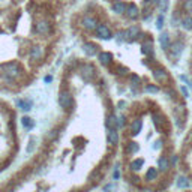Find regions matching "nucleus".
Masks as SVG:
<instances>
[{
  "instance_id": "9b49d317",
  "label": "nucleus",
  "mask_w": 192,
  "mask_h": 192,
  "mask_svg": "<svg viewBox=\"0 0 192 192\" xmlns=\"http://www.w3.org/2000/svg\"><path fill=\"white\" fill-rule=\"evenodd\" d=\"M83 26H84L86 29H89V30H93V29H96V21H95L93 18H90V17H84Z\"/></svg>"
},
{
  "instance_id": "ddd939ff",
  "label": "nucleus",
  "mask_w": 192,
  "mask_h": 192,
  "mask_svg": "<svg viewBox=\"0 0 192 192\" xmlns=\"http://www.w3.org/2000/svg\"><path fill=\"white\" fill-rule=\"evenodd\" d=\"M30 57H32L33 60L41 59V57H42V48H41V47H33L32 51H30Z\"/></svg>"
},
{
  "instance_id": "c756f323",
  "label": "nucleus",
  "mask_w": 192,
  "mask_h": 192,
  "mask_svg": "<svg viewBox=\"0 0 192 192\" xmlns=\"http://www.w3.org/2000/svg\"><path fill=\"white\" fill-rule=\"evenodd\" d=\"M162 26H164V17H162V15H159V17H158V21H156V27L161 30V29H162Z\"/></svg>"
},
{
  "instance_id": "f704fd0d",
  "label": "nucleus",
  "mask_w": 192,
  "mask_h": 192,
  "mask_svg": "<svg viewBox=\"0 0 192 192\" xmlns=\"http://www.w3.org/2000/svg\"><path fill=\"white\" fill-rule=\"evenodd\" d=\"M152 3H155V2H153V0H146V2H144L143 5H144V6H150Z\"/></svg>"
},
{
  "instance_id": "dca6fc26",
  "label": "nucleus",
  "mask_w": 192,
  "mask_h": 192,
  "mask_svg": "<svg viewBox=\"0 0 192 192\" xmlns=\"http://www.w3.org/2000/svg\"><path fill=\"white\" fill-rule=\"evenodd\" d=\"M155 78L158 80V81H167L168 80V75H167V72L165 71H162V69H158V71H155Z\"/></svg>"
},
{
  "instance_id": "20e7f679",
  "label": "nucleus",
  "mask_w": 192,
  "mask_h": 192,
  "mask_svg": "<svg viewBox=\"0 0 192 192\" xmlns=\"http://www.w3.org/2000/svg\"><path fill=\"white\" fill-rule=\"evenodd\" d=\"M140 35V30H138V27H131V29H128L126 32H123V36H125V41H132V39H135L137 36Z\"/></svg>"
},
{
  "instance_id": "473e14b6",
  "label": "nucleus",
  "mask_w": 192,
  "mask_h": 192,
  "mask_svg": "<svg viewBox=\"0 0 192 192\" xmlns=\"http://www.w3.org/2000/svg\"><path fill=\"white\" fill-rule=\"evenodd\" d=\"M117 126H125V116H120V117H117Z\"/></svg>"
},
{
  "instance_id": "4c0bfd02",
  "label": "nucleus",
  "mask_w": 192,
  "mask_h": 192,
  "mask_svg": "<svg viewBox=\"0 0 192 192\" xmlns=\"http://www.w3.org/2000/svg\"><path fill=\"white\" fill-rule=\"evenodd\" d=\"M182 92H183V95H185V96H188V90H186L185 87H182Z\"/></svg>"
},
{
  "instance_id": "0eeeda50",
  "label": "nucleus",
  "mask_w": 192,
  "mask_h": 192,
  "mask_svg": "<svg viewBox=\"0 0 192 192\" xmlns=\"http://www.w3.org/2000/svg\"><path fill=\"white\" fill-rule=\"evenodd\" d=\"M125 12H126V14H128V17H129V18H132V20L138 18V15H140L138 8H137L135 5H129V6L126 8V11H125Z\"/></svg>"
},
{
  "instance_id": "b1692460",
  "label": "nucleus",
  "mask_w": 192,
  "mask_h": 192,
  "mask_svg": "<svg viewBox=\"0 0 192 192\" xmlns=\"http://www.w3.org/2000/svg\"><path fill=\"white\" fill-rule=\"evenodd\" d=\"M21 123H23V126L27 128V129H30V128L33 126V122H32V119H29V117H23V119H21Z\"/></svg>"
},
{
  "instance_id": "6e6552de",
  "label": "nucleus",
  "mask_w": 192,
  "mask_h": 192,
  "mask_svg": "<svg viewBox=\"0 0 192 192\" xmlns=\"http://www.w3.org/2000/svg\"><path fill=\"white\" fill-rule=\"evenodd\" d=\"M107 137H108V143H110V144H117V141H119V134H117V131H116L114 128H110Z\"/></svg>"
},
{
  "instance_id": "f3484780",
  "label": "nucleus",
  "mask_w": 192,
  "mask_h": 192,
  "mask_svg": "<svg viewBox=\"0 0 192 192\" xmlns=\"http://www.w3.org/2000/svg\"><path fill=\"white\" fill-rule=\"evenodd\" d=\"M17 104H18V107H20L21 110H24V111H29V110L32 108V102H30V101H24V99H20Z\"/></svg>"
},
{
  "instance_id": "9d476101",
  "label": "nucleus",
  "mask_w": 192,
  "mask_h": 192,
  "mask_svg": "<svg viewBox=\"0 0 192 192\" xmlns=\"http://www.w3.org/2000/svg\"><path fill=\"white\" fill-rule=\"evenodd\" d=\"M159 44H161V47H162L164 50H167V48L170 47V35H168V33H161V36H159Z\"/></svg>"
},
{
  "instance_id": "393cba45",
  "label": "nucleus",
  "mask_w": 192,
  "mask_h": 192,
  "mask_svg": "<svg viewBox=\"0 0 192 192\" xmlns=\"http://www.w3.org/2000/svg\"><path fill=\"white\" fill-rule=\"evenodd\" d=\"M143 165H144V161H143V159H135V161L131 164V167H132L134 170H140Z\"/></svg>"
},
{
  "instance_id": "423d86ee",
  "label": "nucleus",
  "mask_w": 192,
  "mask_h": 192,
  "mask_svg": "<svg viewBox=\"0 0 192 192\" xmlns=\"http://www.w3.org/2000/svg\"><path fill=\"white\" fill-rule=\"evenodd\" d=\"M93 72H95V69H93L92 65H84V66H81V74H83V77H84L86 80H90V78L93 77Z\"/></svg>"
},
{
  "instance_id": "e433bc0d",
  "label": "nucleus",
  "mask_w": 192,
  "mask_h": 192,
  "mask_svg": "<svg viewBox=\"0 0 192 192\" xmlns=\"http://www.w3.org/2000/svg\"><path fill=\"white\" fill-rule=\"evenodd\" d=\"M161 144H162V141H156L155 143V149H161Z\"/></svg>"
},
{
  "instance_id": "58836bf2",
  "label": "nucleus",
  "mask_w": 192,
  "mask_h": 192,
  "mask_svg": "<svg viewBox=\"0 0 192 192\" xmlns=\"http://www.w3.org/2000/svg\"><path fill=\"white\" fill-rule=\"evenodd\" d=\"M51 80H53V78H51V77H45V81H47V83H50V81H51Z\"/></svg>"
},
{
  "instance_id": "1a4fd4ad",
  "label": "nucleus",
  "mask_w": 192,
  "mask_h": 192,
  "mask_svg": "<svg viewBox=\"0 0 192 192\" xmlns=\"http://www.w3.org/2000/svg\"><path fill=\"white\" fill-rule=\"evenodd\" d=\"M126 5L123 3V2H120V0H117V2H114L113 3V11L116 12V14H123L125 11H126Z\"/></svg>"
},
{
  "instance_id": "4be33fe9",
  "label": "nucleus",
  "mask_w": 192,
  "mask_h": 192,
  "mask_svg": "<svg viewBox=\"0 0 192 192\" xmlns=\"http://www.w3.org/2000/svg\"><path fill=\"white\" fill-rule=\"evenodd\" d=\"M153 2L159 6V9H161L162 12L167 11V8H168V0H153Z\"/></svg>"
},
{
  "instance_id": "bb28decb",
  "label": "nucleus",
  "mask_w": 192,
  "mask_h": 192,
  "mask_svg": "<svg viewBox=\"0 0 192 192\" xmlns=\"http://www.w3.org/2000/svg\"><path fill=\"white\" fill-rule=\"evenodd\" d=\"M155 123H156V126L161 129V128L164 126V119H162V116H159V114H155Z\"/></svg>"
},
{
  "instance_id": "39448f33",
  "label": "nucleus",
  "mask_w": 192,
  "mask_h": 192,
  "mask_svg": "<svg viewBox=\"0 0 192 192\" xmlns=\"http://www.w3.org/2000/svg\"><path fill=\"white\" fill-rule=\"evenodd\" d=\"M50 24L47 23V21H39L38 24H36V32L39 33V35H47L48 32H50Z\"/></svg>"
},
{
  "instance_id": "72a5a7b5",
  "label": "nucleus",
  "mask_w": 192,
  "mask_h": 192,
  "mask_svg": "<svg viewBox=\"0 0 192 192\" xmlns=\"http://www.w3.org/2000/svg\"><path fill=\"white\" fill-rule=\"evenodd\" d=\"M119 176H120V171H119V168H116L114 170V179H119Z\"/></svg>"
},
{
  "instance_id": "4468645a",
  "label": "nucleus",
  "mask_w": 192,
  "mask_h": 192,
  "mask_svg": "<svg viewBox=\"0 0 192 192\" xmlns=\"http://www.w3.org/2000/svg\"><path fill=\"white\" fill-rule=\"evenodd\" d=\"M99 62L102 65H110L111 63V54L110 53H99Z\"/></svg>"
},
{
  "instance_id": "412c9836",
  "label": "nucleus",
  "mask_w": 192,
  "mask_h": 192,
  "mask_svg": "<svg viewBox=\"0 0 192 192\" xmlns=\"http://www.w3.org/2000/svg\"><path fill=\"white\" fill-rule=\"evenodd\" d=\"M182 26L186 29V30H191L192 29V17H185L182 20Z\"/></svg>"
},
{
  "instance_id": "2eb2a0df",
  "label": "nucleus",
  "mask_w": 192,
  "mask_h": 192,
  "mask_svg": "<svg viewBox=\"0 0 192 192\" xmlns=\"http://www.w3.org/2000/svg\"><path fill=\"white\" fill-rule=\"evenodd\" d=\"M143 53H144L146 56H152V54H153V44H152L150 41H147V42L143 44Z\"/></svg>"
},
{
  "instance_id": "c9c22d12",
  "label": "nucleus",
  "mask_w": 192,
  "mask_h": 192,
  "mask_svg": "<svg viewBox=\"0 0 192 192\" xmlns=\"http://www.w3.org/2000/svg\"><path fill=\"white\" fill-rule=\"evenodd\" d=\"M132 81H134V83H137V84H138V83H140V78H138V77H137V75H134V77H132Z\"/></svg>"
},
{
  "instance_id": "7c9ffc66",
  "label": "nucleus",
  "mask_w": 192,
  "mask_h": 192,
  "mask_svg": "<svg viewBox=\"0 0 192 192\" xmlns=\"http://www.w3.org/2000/svg\"><path fill=\"white\" fill-rule=\"evenodd\" d=\"M173 48H174V50H173V53H174V56H177V54H179V53L182 51V45H180L179 42H177V44H174V47H173Z\"/></svg>"
},
{
  "instance_id": "5701e85b",
  "label": "nucleus",
  "mask_w": 192,
  "mask_h": 192,
  "mask_svg": "<svg viewBox=\"0 0 192 192\" xmlns=\"http://www.w3.org/2000/svg\"><path fill=\"white\" fill-rule=\"evenodd\" d=\"M107 126L108 128H116L117 126V117L116 116H110L107 120Z\"/></svg>"
},
{
  "instance_id": "f257e3e1",
  "label": "nucleus",
  "mask_w": 192,
  "mask_h": 192,
  "mask_svg": "<svg viewBox=\"0 0 192 192\" xmlns=\"http://www.w3.org/2000/svg\"><path fill=\"white\" fill-rule=\"evenodd\" d=\"M3 71H5L3 75H5L6 80H15L20 75V66L17 63H8V65H5Z\"/></svg>"
},
{
  "instance_id": "f03ea898",
  "label": "nucleus",
  "mask_w": 192,
  "mask_h": 192,
  "mask_svg": "<svg viewBox=\"0 0 192 192\" xmlns=\"http://www.w3.org/2000/svg\"><path fill=\"white\" fill-rule=\"evenodd\" d=\"M59 104L65 110H69L72 107V96L69 95V92H62L59 95Z\"/></svg>"
},
{
  "instance_id": "a878e982",
  "label": "nucleus",
  "mask_w": 192,
  "mask_h": 192,
  "mask_svg": "<svg viewBox=\"0 0 192 192\" xmlns=\"http://www.w3.org/2000/svg\"><path fill=\"white\" fill-rule=\"evenodd\" d=\"M188 185H189V183H188V179H186V177H183V176L179 177V180H177V186H179V188H186Z\"/></svg>"
},
{
  "instance_id": "f8f14e48",
  "label": "nucleus",
  "mask_w": 192,
  "mask_h": 192,
  "mask_svg": "<svg viewBox=\"0 0 192 192\" xmlns=\"http://www.w3.org/2000/svg\"><path fill=\"white\" fill-rule=\"evenodd\" d=\"M96 47L95 44H90V42H87V44H84V53L87 54V56H95L96 54Z\"/></svg>"
},
{
  "instance_id": "6ab92c4d",
  "label": "nucleus",
  "mask_w": 192,
  "mask_h": 192,
  "mask_svg": "<svg viewBox=\"0 0 192 192\" xmlns=\"http://www.w3.org/2000/svg\"><path fill=\"white\" fill-rule=\"evenodd\" d=\"M168 167H170V162H168V159L167 158H159V170L161 171H167L168 170Z\"/></svg>"
},
{
  "instance_id": "c85d7f7f",
  "label": "nucleus",
  "mask_w": 192,
  "mask_h": 192,
  "mask_svg": "<svg viewBox=\"0 0 192 192\" xmlns=\"http://www.w3.org/2000/svg\"><path fill=\"white\" fill-rule=\"evenodd\" d=\"M185 9H186L189 14H192V0H186V3H185Z\"/></svg>"
},
{
  "instance_id": "aec40b11",
  "label": "nucleus",
  "mask_w": 192,
  "mask_h": 192,
  "mask_svg": "<svg viewBox=\"0 0 192 192\" xmlns=\"http://www.w3.org/2000/svg\"><path fill=\"white\" fill-rule=\"evenodd\" d=\"M156 176H158V171H156V168H149V171L146 173V179H147L149 182H152V180H156Z\"/></svg>"
},
{
  "instance_id": "cd10ccee",
  "label": "nucleus",
  "mask_w": 192,
  "mask_h": 192,
  "mask_svg": "<svg viewBox=\"0 0 192 192\" xmlns=\"http://www.w3.org/2000/svg\"><path fill=\"white\" fill-rule=\"evenodd\" d=\"M146 92H149V93H158L159 89H158L156 86H147V87H146Z\"/></svg>"
},
{
  "instance_id": "2f4dec72",
  "label": "nucleus",
  "mask_w": 192,
  "mask_h": 192,
  "mask_svg": "<svg viewBox=\"0 0 192 192\" xmlns=\"http://www.w3.org/2000/svg\"><path fill=\"white\" fill-rule=\"evenodd\" d=\"M128 150L132 152V153H135V152H138V146H137L135 143H131V144L128 146Z\"/></svg>"
},
{
  "instance_id": "7ed1b4c3",
  "label": "nucleus",
  "mask_w": 192,
  "mask_h": 192,
  "mask_svg": "<svg viewBox=\"0 0 192 192\" xmlns=\"http://www.w3.org/2000/svg\"><path fill=\"white\" fill-rule=\"evenodd\" d=\"M96 33H98V36H99V38H102V39H110V38H111V32H110V29H108L107 26H104V24L96 26Z\"/></svg>"
},
{
  "instance_id": "a211bd4d",
  "label": "nucleus",
  "mask_w": 192,
  "mask_h": 192,
  "mask_svg": "<svg viewBox=\"0 0 192 192\" xmlns=\"http://www.w3.org/2000/svg\"><path fill=\"white\" fill-rule=\"evenodd\" d=\"M141 131V120H134L131 123V132L132 134H138Z\"/></svg>"
}]
</instances>
